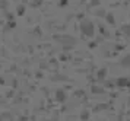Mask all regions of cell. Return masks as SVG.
Listing matches in <instances>:
<instances>
[{
  "label": "cell",
  "mask_w": 130,
  "mask_h": 121,
  "mask_svg": "<svg viewBox=\"0 0 130 121\" xmlns=\"http://www.w3.org/2000/svg\"><path fill=\"white\" fill-rule=\"evenodd\" d=\"M80 28H82L83 34H86V35H92L94 34V26H92V23L91 22H86V21L82 22V26H80Z\"/></svg>",
  "instance_id": "cell-1"
},
{
  "label": "cell",
  "mask_w": 130,
  "mask_h": 121,
  "mask_svg": "<svg viewBox=\"0 0 130 121\" xmlns=\"http://www.w3.org/2000/svg\"><path fill=\"white\" fill-rule=\"evenodd\" d=\"M118 82H120V85H121V86H124V85H127V86H129V85H130L129 79H120Z\"/></svg>",
  "instance_id": "cell-2"
},
{
  "label": "cell",
  "mask_w": 130,
  "mask_h": 121,
  "mask_svg": "<svg viewBox=\"0 0 130 121\" xmlns=\"http://www.w3.org/2000/svg\"><path fill=\"white\" fill-rule=\"evenodd\" d=\"M123 64H124V66H130V56H127V57H124Z\"/></svg>",
  "instance_id": "cell-3"
}]
</instances>
